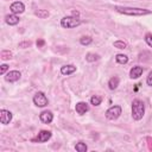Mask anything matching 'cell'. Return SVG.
<instances>
[{"label":"cell","instance_id":"cell-1","mask_svg":"<svg viewBox=\"0 0 152 152\" xmlns=\"http://www.w3.org/2000/svg\"><path fill=\"white\" fill-rule=\"evenodd\" d=\"M115 11L119 13L126 14V15H146L151 14L150 10L146 8H138V7H121V6H115Z\"/></svg>","mask_w":152,"mask_h":152},{"label":"cell","instance_id":"cell-2","mask_svg":"<svg viewBox=\"0 0 152 152\" xmlns=\"http://www.w3.org/2000/svg\"><path fill=\"white\" fill-rule=\"evenodd\" d=\"M144 114H145V104H144V102L141 100H139V99L133 100V102H132V118L138 121V120L142 119Z\"/></svg>","mask_w":152,"mask_h":152},{"label":"cell","instance_id":"cell-3","mask_svg":"<svg viewBox=\"0 0 152 152\" xmlns=\"http://www.w3.org/2000/svg\"><path fill=\"white\" fill-rule=\"evenodd\" d=\"M81 24V19L75 15H70V17H63L61 19V26L64 28H72L76 27Z\"/></svg>","mask_w":152,"mask_h":152},{"label":"cell","instance_id":"cell-4","mask_svg":"<svg viewBox=\"0 0 152 152\" xmlns=\"http://www.w3.org/2000/svg\"><path fill=\"white\" fill-rule=\"evenodd\" d=\"M33 103H34L37 107H45V106H48L49 100H48L46 95H45L43 91H38V93H36V95L33 96Z\"/></svg>","mask_w":152,"mask_h":152},{"label":"cell","instance_id":"cell-5","mask_svg":"<svg viewBox=\"0 0 152 152\" xmlns=\"http://www.w3.org/2000/svg\"><path fill=\"white\" fill-rule=\"evenodd\" d=\"M121 114V107L120 106H112L106 110V118L108 120H116Z\"/></svg>","mask_w":152,"mask_h":152},{"label":"cell","instance_id":"cell-6","mask_svg":"<svg viewBox=\"0 0 152 152\" xmlns=\"http://www.w3.org/2000/svg\"><path fill=\"white\" fill-rule=\"evenodd\" d=\"M50 138H51V132L43 129V131H40V132L38 133V135H37L34 139H32V141H33V142H45V141H48Z\"/></svg>","mask_w":152,"mask_h":152},{"label":"cell","instance_id":"cell-7","mask_svg":"<svg viewBox=\"0 0 152 152\" xmlns=\"http://www.w3.org/2000/svg\"><path fill=\"white\" fill-rule=\"evenodd\" d=\"M10 10L12 13L14 14H19V13H23L25 11V5L21 2V1H14L11 6H10Z\"/></svg>","mask_w":152,"mask_h":152},{"label":"cell","instance_id":"cell-8","mask_svg":"<svg viewBox=\"0 0 152 152\" xmlns=\"http://www.w3.org/2000/svg\"><path fill=\"white\" fill-rule=\"evenodd\" d=\"M20 76H21V74H20V71H18V70H11V71H8L7 74H6V76H5V80L7 81V82H17L19 78H20Z\"/></svg>","mask_w":152,"mask_h":152},{"label":"cell","instance_id":"cell-9","mask_svg":"<svg viewBox=\"0 0 152 152\" xmlns=\"http://www.w3.org/2000/svg\"><path fill=\"white\" fill-rule=\"evenodd\" d=\"M12 120V113L7 109H1L0 110V121L2 125H7L10 124Z\"/></svg>","mask_w":152,"mask_h":152},{"label":"cell","instance_id":"cell-10","mask_svg":"<svg viewBox=\"0 0 152 152\" xmlns=\"http://www.w3.org/2000/svg\"><path fill=\"white\" fill-rule=\"evenodd\" d=\"M75 110H76L77 114L83 115V114H86V113L89 110V106H88L87 102L81 101V102H77V103H76V106H75Z\"/></svg>","mask_w":152,"mask_h":152},{"label":"cell","instance_id":"cell-11","mask_svg":"<svg viewBox=\"0 0 152 152\" xmlns=\"http://www.w3.org/2000/svg\"><path fill=\"white\" fill-rule=\"evenodd\" d=\"M39 119H40V121H42L43 124H50V122L53 120V114H52V112H50V110H44V112L40 113Z\"/></svg>","mask_w":152,"mask_h":152},{"label":"cell","instance_id":"cell-12","mask_svg":"<svg viewBox=\"0 0 152 152\" xmlns=\"http://www.w3.org/2000/svg\"><path fill=\"white\" fill-rule=\"evenodd\" d=\"M142 72H144V69H142V66H140V65H135V66H133L132 69H131V71H129V77L131 78H139L141 75H142Z\"/></svg>","mask_w":152,"mask_h":152},{"label":"cell","instance_id":"cell-13","mask_svg":"<svg viewBox=\"0 0 152 152\" xmlns=\"http://www.w3.org/2000/svg\"><path fill=\"white\" fill-rule=\"evenodd\" d=\"M76 71V66L72 65V64H66V65H63L61 68V74L62 75H71Z\"/></svg>","mask_w":152,"mask_h":152},{"label":"cell","instance_id":"cell-14","mask_svg":"<svg viewBox=\"0 0 152 152\" xmlns=\"http://www.w3.org/2000/svg\"><path fill=\"white\" fill-rule=\"evenodd\" d=\"M5 21H6L8 25H17V24L19 23V17H18L17 14H14V13L7 14V15L5 17Z\"/></svg>","mask_w":152,"mask_h":152},{"label":"cell","instance_id":"cell-15","mask_svg":"<svg viewBox=\"0 0 152 152\" xmlns=\"http://www.w3.org/2000/svg\"><path fill=\"white\" fill-rule=\"evenodd\" d=\"M119 82H120L119 77H118V76H113V77L108 81V87H109V89H110V90L116 89L118 86H119Z\"/></svg>","mask_w":152,"mask_h":152},{"label":"cell","instance_id":"cell-16","mask_svg":"<svg viewBox=\"0 0 152 152\" xmlns=\"http://www.w3.org/2000/svg\"><path fill=\"white\" fill-rule=\"evenodd\" d=\"M115 59H116V62L120 63V64H126V63L128 62V57H127L126 55H124V53H118V55L115 56Z\"/></svg>","mask_w":152,"mask_h":152},{"label":"cell","instance_id":"cell-17","mask_svg":"<svg viewBox=\"0 0 152 152\" xmlns=\"http://www.w3.org/2000/svg\"><path fill=\"white\" fill-rule=\"evenodd\" d=\"M34 15H37L38 18H42V19H45L49 17V12L46 10H36L34 11Z\"/></svg>","mask_w":152,"mask_h":152},{"label":"cell","instance_id":"cell-18","mask_svg":"<svg viewBox=\"0 0 152 152\" xmlns=\"http://www.w3.org/2000/svg\"><path fill=\"white\" fill-rule=\"evenodd\" d=\"M75 150H76L77 152H86V151L88 150V147H87V145H86L84 142L80 141V142H77V144L75 145Z\"/></svg>","mask_w":152,"mask_h":152},{"label":"cell","instance_id":"cell-19","mask_svg":"<svg viewBox=\"0 0 152 152\" xmlns=\"http://www.w3.org/2000/svg\"><path fill=\"white\" fill-rule=\"evenodd\" d=\"M97 59H99V55H96V53L89 52V53L86 55V61H87V62H95V61H97Z\"/></svg>","mask_w":152,"mask_h":152},{"label":"cell","instance_id":"cell-20","mask_svg":"<svg viewBox=\"0 0 152 152\" xmlns=\"http://www.w3.org/2000/svg\"><path fill=\"white\" fill-rule=\"evenodd\" d=\"M101 101H102V99H101L99 95H93V96L90 97V103H91L93 106H99V104L101 103Z\"/></svg>","mask_w":152,"mask_h":152},{"label":"cell","instance_id":"cell-21","mask_svg":"<svg viewBox=\"0 0 152 152\" xmlns=\"http://www.w3.org/2000/svg\"><path fill=\"white\" fill-rule=\"evenodd\" d=\"M91 42H93V39L89 36H83L80 38V43L82 45H89V44H91Z\"/></svg>","mask_w":152,"mask_h":152},{"label":"cell","instance_id":"cell-22","mask_svg":"<svg viewBox=\"0 0 152 152\" xmlns=\"http://www.w3.org/2000/svg\"><path fill=\"white\" fill-rule=\"evenodd\" d=\"M114 48H116V49H126V46H127V44L124 42V40H115L114 42Z\"/></svg>","mask_w":152,"mask_h":152},{"label":"cell","instance_id":"cell-23","mask_svg":"<svg viewBox=\"0 0 152 152\" xmlns=\"http://www.w3.org/2000/svg\"><path fill=\"white\" fill-rule=\"evenodd\" d=\"M1 58H2L4 61H6V59H11V58H12V52L8 51V50H4V51H1Z\"/></svg>","mask_w":152,"mask_h":152},{"label":"cell","instance_id":"cell-24","mask_svg":"<svg viewBox=\"0 0 152 152\" xmlns=\"http://www.w3.org/2000/svg\"><path fill=\"white\" fill-rule=\"evenodd\" d=\"M145 42L147 43L148 46L152 48V33H146V36H145Z\"/></svg>","mask_w":152,"mask_h":152},{"label":"cell","instance_id":"cell-25","mask_svg":"<svg viewBox=\"0 0 152 152\" xmlns=\"http://www.w3.org/2000/svg\"><path fill=\"white\" fill-rule=\"evenodd\" d=\"M0 66H1V68H0V74H1V75H5V72H6L7 69H8V65H7V64H1Z\"/></svg>","mask_w":152,"mask_h":152},{"label":"cell","instance_id":"cell-26","mask_svg":"<svg viewBox=\"0 0 152 152\" xmlns=\"http://www.w3.org/2000/svg\"><path fill=\"white\" fill-rule=\"evenodd\" d=\"M146 83H147L150 87H152V70L150 71V74H148V76H147V78H146Z\"/></svg>","mask_w":152,"mask_h":152},{"label":"cell","instance_id":"cell-27","mask_svg":"<svg viewBox=\"0 0 152 152\" xmlns=\"http://www.w3.org/2000/svg\"><path fill=\"white\" fill-rule=\"evenodd\" d=\"M30 45H31V42H23V43H19V48H23V49L28 48Z\"/></svg>","mask_w":152,"mask_h":152},{"label":"cell","instance_id":"cell-28","mask_svg":"<svg viewBox=\"0 0 152 152\" xmlns=\"http://www.w3.org/2000/svg\"><path fill=\"white\" fill-rule=\"evenodd\" d=\"M36 44H37V46H38V48H43V46H44V44H45V40H44V39H38Z\"/></svg>","mask_w":152,"mask_h":152}]
</instances>
